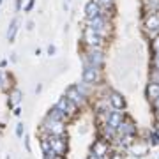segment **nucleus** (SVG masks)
<instances>
[{"label": "nucleus", "mask_w": 159, "mask_h": 159, "mask_svg": "<svg viewBox=\"0 0 159 159\" xmlns=\"http://www.w3.org/2000/svg\"><path fill=\"white\" fill-rule=\"evenodd\" d=\"M108 101H110V106L113 110H122V111H125V108H127V99H125V96L120 90L113 89V87L108 92Z\"/></svg>", "instance_id": "obj_11"}, {"label": "nucleus", "mask_w": 159, "mask_h": 159, "mask_svg": "<svg viewBox=\"0 0 159 159\" xmlns=\"http://www.w3.org/2000/svg\"><path fill=\"white\" fill-rule=\"evenodd\" d=\"M14 9H16V12L21 11V0H16V4H14Z\"/></svg>", "instance_id": "obj_32"}, {"label": "nucleus", "mask_w": 159, "mask_h": 159, "mask_svg": "<svg viewBox=\"0 0 159 159\" xmlns=\"http://www.w3.org/2000/svg\"><path fill=\"white\" fill-rule=\"evenodd\" d=\"M51 150L58 156H67L69 152V136H50Z\"/></svg>", "instance_id": "obj_12"}, {"label": "nucleus", "mask_w": 159, "mask_h": 159, "mask_svg": "<svg viewBox=\"0 0 159 159\" xmlns=\"http://www.w3.org/2000/svg\"><path fill=\"white\" fill-rule=\"evenodd\" d=\"M21 101H23V90L14 85L11 90L7 92V106L9 108H16V106H20Z\"/></svg>", "instance_id": "obj_13"}, {"label": "nucleus", "mask_w": 159, "mask_h": 159, "mask_svg": "<svg viewBox=\"0 0 159 159\" xmlns=\"http://www.w3.org/2000/svg\"><path fill=\"white\" fill-rule=\"evenodd\" d=\"M81 81L85 85H90L96 89L101 83H104V69L94 67V66H83V69H81Z\"/></svg>", "instance_id": "obj_3"}, {"label": "nucleus", "mask_w": 159, "mask_h": 159, "mask_svg": "<svg viewBox=\"0 0 159 159\" xmlns=\"http://www.w3.org/2000/svg\"><path fill=\"white\" fill-rule=\"evenodd\" d=\"M41 90H43V85H41V83H39V85L35 87V94H39Z\"/></svg>", "instance_id": "obj_36"}, {"label": "nucleus", "mask_w": 159, "mask_h": 159, "mask_svg": "<svg viewBox=\"0 0 159 159\" xmlns=\"http://www.w3.org/2000/svg\"><path fill=\"white\" fill-rule=\"evenodd\" d=\"M150 145H148V142L145 140V138L142 136H136L134 138V142L129 145V148H127V156H131V157H136V159H147V156L150 154Z\"/></svg>", "instance_id": "obj_6"}, {"label": "nucleus", "mask_w": 159, "mask_h": 159, "mask_svg": "<svg viewBox=\"0 0 159 159\" xmlns=\"http://www.w3.org/2000/svg\"><path fill=\"white\" fill-rule=\"evenodd\" d=\"M44 117H48V119H53V120H58V122H66V124H69V120H67V117L60 111V110L53 104L50 110H48V113L44 115Z\"/></svg>", "instance_id": "obj_19"}, {"label": "nucleus", "mask_w": 159, "mask_h": 159, "mask_svg": "<svg viewBox=\"0 0 159 159\" xmlns=\"http://www.w3.org/2000/svg\"><path fill=\"white\" fill-rule=\"evenodd\" d=\"M7 66V60H0V67H6Z\"/></svg>", "instance_id": "obj_38"}, {"label": "nucleus", "mask_w": 159, "mask_h": 159, "mask_svg": "<svg viewBox=\"0 0 159 159\" xmlns=\"http://www.w3.org/2000/svg\"><path fill=\"white\" fill-rule=\"evenodd\" d=\"M34 27H35L34 21H29V23H27V30H34Z\"/></svg>", "instance_id": "obj_35"}, {"label": "nucleus", "mask_w": 159, "mask_h": 159, "mask_svg": "<svg viewBox=\"0 0 159 159\" xmlns=\"http://www.w3.org/2000/svg\"><path fill=\"white\" fill-rule=\"evenodd\" d=\"M43 159H66L64 156H58V154H55L53 150H50V152L43 154Z\"/></svg>", "instance_id": "obj_26"}, {"label": "nucleus", "mask_w": 159, "mask_h": 159, "mask_svg": "<svg viewBox=\"0 0 159 159\" xmlns=\"http://www.w3.org/2000/svg\"><path fill=\"white\" fill-rule=\"evenodd\" d=\"M60 111H62L66 117H67V120H69V124L73 122V120H76L78 119V115L81 113V110L76 106V104H73V102L69 101L66 96H62V97H58V101H57V104H55Z\"/></svg>", "instance_id": "obj_8"}, {"label": "nucleus", "mask_w": 159, "mask_h": 159, "mask_svg": "<svg viewBox=\"0 0 159 159\" xmlns=\"http://www.w3.org/2000/svg\"><path fill=\"white\" fill-rule=\"evenodd\" d=\"M125 111H122V110H111V113H110V119H108V122L106 124L108 125H111L113 129H117L122 122H124V119H125Z\"/></svg>", "instance_id": "obj_16"}, {"label": "nucleus", "mask_w": 159, "mask_h": 159, "mask_svg": "<svg viewBox=\"0 0 159 159\" xmlns=\"http://www.w3.org/2000/svg\"><path fill=\"white\" fill-rule=\"evenodd\" d=\"M148 51L150 55H159V35L148 39Z\"/></svg>", "instance_id": "obj_21"}, {"label": "nucleus", "mask_w": 159, "mask_h": 159, "mask_svg": "<svg viewBox=\"0 0 159 159\" xmlns=\"http://www.w3.org/2000/svg\"><path fill=\"white\" fill-rule=\"evenodd\" d=\"M11 60H12V62H18V57H16V53H12V55H11Z\"/></svg>", "instance_id": "obj_37"}, {"label": "nucleus", "mask_w": 159, "mask_h": 159, "mask_svg": "<svg viewBox=\"0 0 159 159\" xmlns=\"http://www.w3.org/2000/svg\"><path fill=\"white\" fill-rule=\"evenodd\" d=\"M140 11L142 14L159 12V0H140Z\"/></svg>", "instance_id": "obj_17"}, {"label": "nucleus", "mask_w": 159, "mask_h": 159, "mask_svg": "<svg viewBox=\"0 0 159 159\" xmlns=\"http://www.w3.org/2000/svg\"><path fill=\"white\" fill-rule=\"evenodd\" d=\"M34 6H35V0H27V4L23 7V12H30L34 9Z\"/></svg>", "instance_id": "obj_28"}, {"label": "nucleus", "mask_w": 159, "mask_h": 159, "mask_svg": "<svg viewBox=\"0 0 159 159\" xmlns=\"http://www.w3.org/2000/svg\"><path fill=\"white\" fill-rule=\"evenodd\" d=\"M81 62L83 66L104 69L106 66V48H81Z\"/></svg>", "instance_id": "obj_1"}, {"label": "nucleus", "mask_w": 159, "mask_h": 159, "mask_svg": "<svg viewBox=\"0 0 159 159\" xmlns=\"http://www.w3.org/2000/svg\"><path fill=\"white\" fill-rule=\"evenodd\" d=\"M106 159H125V154H122V152H111Z\"/></svg>", "instance_id": "obj_29"}, {"label": "nucleus", "mask_w": 159, "mask_h": 159, "mask_svg": "<svg viewBox=\"0 0 159 159\" xmlns=\"http://www.w3.org/2000/svg\"><path fill=\"white\" fill-rule=\"evenodd\" d=\"M102 11H115V2L117 0H96Z\"/></svg>", "instance_id": "obj_22"}, {"label": "nucleus", "mask_w": 159, "mask_h": 159, "mask_svg": "<svg viewBox=\"0 0 159 159\" xmlns=\"http://www.w3.org/2000/svg\"><path fill=\"white\" fill-rule=\"evenodd\" d=\"M67 125L69 124H66V122H58V120L44 117L43 122H41L39 133L50 134V136H67Z\"/></svg>", "instance_id": "obj_2"}, {"label": "nucleus", "mask_w": 159, "mask_h": 159, "mask_svg": "<svg viewBox=\"0 0 159 159\" xmlns=\"http://www.w3.org/2000/svg\"><path fill=\"white\" fill-rule=\"evenodd\" d=\"M85 20L87 21H90V20H96V18L101 16V7L97 4L96 0H89L85 4Z\"/></svg>", "instance_id": "obj_14"}, {"label": "nucleus", "mask_w": 159, "mask_h": 159, "mask_svg": "<svg viewBox=\"0 0 159 159\" xmlns=\"http://www.w3.org/2000/svg\"><path fill=\"white\" fill-rule=\"evenodd\" d=\"M140 134V129H138L136 120L133 119L131 115H125L124 122L117 127V138H124V136H138ZM115 138V140H117Z\"/></svg>", "instance_id": "obj_9"}, {"label": "nucleus", "mask_w": 159, "mask_h": 159, "mask_svg": "<svg viewBox=\"0 0 159 159\" xmlns=\"http://www.w3.org/2000/svg\"><path fill=\"white\" fill-rule=\"evenodd\" d=\"M108 41L104 39L101 34H97L96 30L83 27L81 32V48H106Z\"/></svg>", "instance_id": "obj_5"}, {"label": "nucleus", "mask_w": 159, "mask_h": 159, "mask_svg": "<svg viewBox=\"0 0 159 159\" xmlns=\"http://www.w3.org/2000/svg\"><path fill=\"white\" fill-rule=\"evenodd\" d=\"M148 81L159 85V69H150L148 67Z\"/></svg>", "instance_id": "obj_23"}, {"label": "nucleus", "mask_w": 159, "mask_h": 159, "mask_svg": "<svg viewBox=\"0 0 159 159\" xmlns=\"http://www.w3.org/2000/svg\"><path fill=\"white\" fill-rule=\"evenodd\" d=\"M154 125H156V127H159V117L156 120H154Z\"/></svg>", "instance_id": "obj_39"}, {"label": "nucleus", "mask_w": 159, "mask_h": 159, "mask_svg": "<svg viewBox=\"0 0 159 159\" xmlns=\"http://www.w3.org/2000/svg\"><path fill=\"white\" fill-rule=\"evenodd\" d=\"M62 96H66V97L69 99V101L73 102V104H76V106H78V108L81 110V111H83V110H85L87 106H90V101H89V99H87V97L83 96L81 92H80V89H78V85H76V83L69 85L67 89L64 90Z\"/></svg>", "instance_id": "obj_7"}, {"label": "nucleus", "mask_w": 159, "mask_h": 159, "mask_svg": "<svg viewBox=\"0 0 159 159\" xmlns=\"http://www.w3.org/2000/svg\"><path fill=\"white\" fill-rule=\"evenodd\" d=\"M150 108H152L154 119H157V117H159V97H157V99H154V101L150 102Z\"/></svg>", "instance_id": "obj_25"}, {"label": "nucleus", "mask_w": 159, "mask_h": 159, "mask_svg": "<svg viewBox=\"0 0 159 159\" xmlns=\"http://www.w3.org/2000/svg\"><path fill=\"white\" fill-rule=\"evenodd\" d=\"M46 53L50 55V57H53L55 53H57V48H55V44H50L48 48H46Z\"/></svg>", "instance_id": "obj_31"}, {"label": "nucleus", "mask_w": 159, "mask_h": 159, "mask_svg": "<svg viewBox=\"0 0 159 159\" xmlns=\"http://www.w3.org/2000/svg\"><path fill=\"white\" fill-rule=\"evenodd\" d=\"M145 97H147L148 102H152L154 99H157L159 97V85L147 81V85H145Z\"/></svg>", "instance_id": "obj_18"}, {"label": "nucleus", "mask_w": 159, "mask_h": 159, "mask_svg": "<svg viewBox=\"0 0 159 159\" xmlns=\"http://www.w3.org/2000/svg\"><path fill=\"white\" fill-rule=\"evenodd\" d=\"M23 145H25V150H27V152H32V147H30V138L27 136V134H25V138H23Z\"/></svg>", "instance_id": "obj_30"}, {"label": "nucleus", "mask_w": 159, "mask_h": 159, "mask_svg": "<svg viewBox=\"0 0 159 159\" xmlns=\"http://www.w3.org/2000/svg\"><path fill=\"white\" fill-rule=\"evenodd\" d=\"M142 34L145 35V39L159 35V12L142 14Z\"/></svg>", "instance_id": "obj_4"}, {"label": "nucleus", "mask_w": 159, "mask_h": 159, "mask_svg": "<svg viewBox=\"0 0 159 159\" xmlns=\"http://www.w3.org/2000/svg\"><path fill=\"white\" fill-rule=\"evenodd\" d=\"M18 30H20V20L18 18H12L11 23H9V29H7V41L9 43H14L16 41Z\"/></svg>", "instance_id": "obj_20"}, {"label": "nucleus", "mask_w": 159, "mask_h": 159, "mask_svg": "<svg viewBox=\"0 0 159 159\" xmlns=\"http://www.w3.org/2000/svg\"><path fill=\"white\" fill-rule=\"evenodd\" d=\"M2 2H4V0H0V6H2Z\"/></svg>", "instance_id": "obj_40"}, {"label": "nucleus", "mask_w": 159, "mask_h": 159, "mask_svg": "<svg viewBox=\"0 0 159 159\" xmlns=\"http://www.w3.org/2000/svg\"><path fill=\"white\" fill-rule=\"evenodd\" d=\"M67 2H71V0H67Z\"/></svg>", "instance_id": "obj_41"}, {"label": "nucleus", "mask_w": 159, "mask_h": 159, "mask_svg": "<svg viewBox=\"0 0 159 159\" xmlns=\"http://www.w3.org/2000/svg\"><path fill=\"white\" fill-rule=\"evenodd\" d=\"M90 152L96 154L97 157L106 159L111 154V143L106 142V140H101V138H96L90 145Z\"/></svg>", "instance_id": "obj_10"}, {"label": "nucleus", "mask_w": 159, "mask_h": 159, "mask_svg": "<svg viewBox=\"0 0 159 159\" xmlns=\"http://www.w3.org/2000/svg\"><path fill=\"white\" fill-rule=\"evenodd\" d=\"M148 67L159 69V55H150V58H148Z\"/></svg>", "instance_id": "obj_24"}, {"label": "nucleus", "mask_w": 159, "mask_h": 159, "mask_svg": "<svg viewBox=\"0 0 159 159\" xmlns=\"http://www.w3.org/2000/svg\"><path fill=\"white\" fill-rule=\"evenodd\" d=\"M157 159H159V156H157Z\"/></svg>", "instance_id": "obj_42"}, {"label": "nucleus", "mask_w": 159, "mask_h": 159, "mask_svg": "<svg viewBox=\"0 0 159 159\" xmlns=\"http://www.w3.org/2000/svg\"><path fill=\"white\" fill-rule=\"evenodd\" d=\"M14 87V80H12L11 73H6V71H0V92H9Z\"/></svg>", "instance_id": "obj_15"}, {"label": "nucleus", "mask_w": 159, "mask_h": 159, "mask_svg": "<svg viewBox=\"0 0 159 159\" xmlns=\"http://www.w3.org/2000/svg\"><path fill=\"white\" fill-rule=\"evenodd\" d=\"M23 134H25V124H23V122H18L16 124V136L23 138Z\"/></svg>", "instance_id": "obj_27"}, {"label": "nucleus", "mask_w": 159, "mask_h": 159, "mask_svg": "<svg viewBox=\"0 0 159 159\" xmlns=\"http://www.w3.org/2000/svg\"><path fill=\"white\" fill-rule=\"evenodd\" d=\"M12 113L16 115V117H18V115H21V108H20V106H16V108H12Z\"/></svg>", "instance_id": "obj_33"}, {"label": "nucleus", "mask_w": 159, "mask_h": 159, "mask_svg": "<svg viewBox=\"0 0 159 159\" xmlns=\"http://www.w3.org/2000/svg\"><path fill=\"white\" fill-rule=\"evenodd\" d=\"M85 159H101V157H97L96 154H92V152H89V154H87V157H85Z\"/></svg>", "instance_id": "obj_34"}]
</instances>
